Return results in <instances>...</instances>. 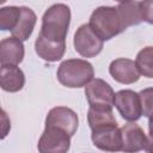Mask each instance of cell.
Wrapping results in <instances>:
<instances>
[{
	"instance_id": "e0dca14e",
	"label": "cell",
	"mask_w": 153,
	"mask_h": 153,
	"mask_svg": "<svg viewBox=\"0 0 153 153\" xmlns=\"http://www.w3.org/2000/svg\"><path fill=\"white\" fill-rule=\"evenodd\" d=\"M87 121L91 129L100 126H105V124L117 123L112 114V109L110 108H91L90 106L87 112Z\"/></svg>"
},
{
	"instance_id": "ac0fdd59",
	"label": "cell",
	"mask_w": 153,
	"mask_h": 153,
	"mask_svg": "<svg viewBox=\"0 0 153 153\" xmlns=\"http://www.w3.org/2000/svg\"><path fill=\"white\" fill-rule=\"evenodd\" d=\"M139 73L146 78H153V47H146L141 49L135 60Z\"/></svg>"
},
{
	"instance_id": "3957f363",
	"label": "cell",
	"mask_w": 153,
	"mask_h": 153,
	"mask_svg": "<svg viewBox=\"0 0 153 153\" xmlns=\"http://www.w3.org/2000/svg\"><path fill=\"white\" fill-rule=\"evenodd\" d=\"M57 80L61 85L69 88H79L86 86L94 75L93 66L81 59H69L63 62L57 68Z\"/></svg>"
},
{
	"instance_id": "7402d4cb",
	"label": "cell",
	"mask_w": 153,
	"mask_h": 153,
	"mask_svg": "<svg viewBox=\"0 0 153 153\" xmlns=\"http://www.w3.org/2000/svg\"><path fill=\"white\" fill-rule=\"evenodd\" d=\"M145 151L147 153H153V115L148 120V137L146 141Z\"/></svg>"
},
{
	"instance_id": "52a82bcc",
	"label": "cell",
	"mask_w": 153,
	"mask_h": 153,
	"mask_svg": "<svg viewBox=\"0 0 153 153\" xmlns=\"http://www.w3.org/2000/svg\"><path fill=\"white\" fill-rule=\"evenodd\" d=\"M115 92L103 79H92L85 86V96L91 108H110L115 105Z\"/></svg>"
},
{
	"instance_id": "2e32d148",
	"label": "cell",
	"mask_w": 153,
	"mask_h": 153,
	"mask_svg": "<svg viewBox=\"0 0 153 153\" xmlns=\"http://www.w3.org/2000/svg\"><path fill=\"white\" fill-rule=\"evenodd\" d=\"M118 14L126 26H133L140 24L142 19V13L140 10V1H126V2H118L116 6Z\"/></svg>"
},
{
	"instance_id": "9c48e42d",
	"label": "cell",
	"mask_w": 153,
	"mask_h": 153,
	"mask_svg": "<svg viewBox=\"0 0 153 153\" xmlns=\"http://www.w3.org/2000/svg\"><path fill=\"white\" fill-rule=\"evenodd\" d=\"M79 124L78 115L67 106H55L51 110H49L47 117H45V126L48 127H56L66 133L72 137Z\"/></svg>"
},
{
	"instance_id": "277c9868",
	"label": "cell",
	"mask_w": 153,
	"mask_h": 153,
	"mask_svg": "<svg viewBox=\"0 0 153 153\" xmlns=\"http://www.w3.org/2000/svg\"><path fill=\"white\" fill-rule=\"evenodd\" d=\"M71 147V136L56 127L45 126L37 148L39 153H67Z\"/></svg>"
},
{
	"instance_id": "5b68a950",
	"label": "cell",
	"mask_w": 153,
	"mask_h": 153,
	"mask_svg": "<svg viewBox=\"0 0 153 153\" xmlns=\"http://www.w3.org/2000/svg\"><path fill=\"white\" fill-rule=\"evenodd\" d=\"M73 44L75 51L82 57H94L103 50L104 41L92 31L88 24H82L74 33Z\"/></svg>"
},
{
	"instance_id": "ffe728a7",
	"label": "cell",
	"mask_w": 153,
	"mask_h": 153,
	"mask_svg": "<svg viewBox=\"0 0 153 153\" xmlns=\"http://www.w3.org/2000/svg\"><path fill=\"white\" fill-rule=\"evenodd\" d=\"M141 99L142 115L146 117H151L153 115V87H147L140 91L139 93Z\"/></svg>"
},
{
	"instance_id": "8992f818",
	"label": "cell",
	"mask_w": 153,
	"mask_h": 153,
	"mask_svg": "<svg viewBox=\"0 0 153 153\" xmlns=\"http://www.w3.org/2000/svg\"><path fill=\"white\" fill-rule=\"evenodd\" d=\"M91 131L92 142L97 148L111 153L122 151V133L117 123L100 126L91 129Z\"/></svg>"
},
{
	"instance_id": "5bb4252c",
	"label": "cell",
	"mask_w": 153,
	"mask_h": 153,
	"mask_svg": "<svg viewBox=\"0 0 153 153\" xmlns=\"http://www.w3.org/2000/svg\"><path fill=\"white\" fill-rule=\"evenodd\" d=\"M25 75L17 66H1L0 86L7 92H18L24 87Z\"/></svg>"
},
{
	"instance_id": "4fadbf2b",
	"label": "cell",
	"mask_w": 153,
	"mask_h": 153,
	"mask_svg": "<svg viewBox=\"0 0 153 153\" xmlns=\"http://www.w3.org/2000/svg\"><path fill=\"white\" fill-rule=\"evenodd\" d=\"M35 50L41 59L48 62H56L61 60L65 55L66 42H51L45 39L42 35H38L35 41Z\"/></svg>"
},
{
	"instance_id": "8fae6325",
	"label": "cell",
	"mask_w": 153,
	"mask_h": 153,
	"mask_svg": "<svg viewBox=\"0 0 153 153\" xmlns=\"http://www.w3.org/2000/svg\"><path fill=\"white\" fill-rule=\"evenodd\" d=\"M109 73L116 80L121 84H134L139 80L140 73L136 68V65L130 59L120 57L114 60L109 66Z\"/></svg>"
},
{
	"instance_id": "30bf717a",
	"label": "cell",
	"mask_w": 153,
	"mask_h": 153,
	"mask_svg": "<svg viewBox=\"0 0 153 153\" xmlns=\"http://www.w3.org/2000/svg\"><path fill=\"white\" fill-rule=\"evenodd\" d=\"M122 133V151L124 153H137L145 149L147 136L142 128L134 123H127L121 128Z\"/></svg>"
},
{
	"instance_id": "9a60e30c",
	"label": "cell",
	"mask_w": 153,
	"mask_h": 153,
	"mask_svg": "<svg viewBox=\"0 0 153 153\" xmlns=\"http://www.w3.org/2000/svg\"><path fill=\"white\" fill-rule=\"evenodd\" d=\"M36 22H37V17L35 12L30 7L20 6V17H19V20L16 27L11 31L12 37L20 39L22 42L29 39V37L31 36L35 29Z\"/></svg>"
},
{
	"instance_id": "d6986e66",
	"label": "cell",
	"mask_w": 153,
	"mask_h": 153,
	"mask_svg": "<svg viewBox=\"0 0 153 153\" xmlns=\"http://www.w3.org/2000/svg\"><path fill=\"white\" fill-rule=\"evenodd\" d=\"M20 17V7L18 6H7L0 10V29L2 31H12Z\"/></svg>"
},
{
	"instance_id": "6da1fadb",
	"label": "cell",
	"mask_w": 153,
	"mask_h": 153,
	"mask_svg": "<svg viewBox=\"0 0 153 153\" xmlns=\"http://www.w3.org/2000/svg\"><path fill=\"white\" fill-rule=\"evenodd\" d=\"M71 22V8L66 4L51 5L42 17L41 32L45 39L51 42H65Z\"/></svg>"
},
{
	"instance_id": "ba28073f",
	"label": "cell",
	"mask_w": 153,
	"mask_h": 153,
	"mask_svg": "<svg viewBox=\"0 0 153 153\" xmlns=\"http://www.w3.org/2000/svg\"><path fill=\"white\" fill-rule=\"evenodd\" d=\"M115 106L122 118L128 122H135L142 116L140 96L131 90L118 91L115 94Z\"/></svg>"
},
{
	"instance_id": "7a4b0ae2",
	"label": "cell",
	"mask_w": 153,
	"mask_h": 153,
	"mask_svg": "<svg viewBox=\"0 0 153 153\" xmlns=\"http://www.w3.org/2000/svg\"><path fill=\"white\" fill-rule=\"evenodd\" d=\"M88 25L102 41H109L126 30L116 6L97 7L90 17Z\"/></svg>"
},
{
	"instance_id": "44dd1931",
	"label": "cell",
	"mask_w": 153,
	"mask_h": 153,
	"mask_svg": "<svg viewBox=\"0 0 153 153\" xmlns=\"http://www.w3.org/2000/svg\"><path fill=\"white\" fill-rule=\"evenodd\" d=\"M140 10L142 13V19L153 25V0L140 1Z\"/></svg>"
},
{
	"instance_id": "7c38bea8",
	"label": "cell",
	"mask_w": 153,
	"mask_h": 153,
	"mask_svg": "<svg viewBox=\"0 0 153 153\" xmlns=\"http://www.w3.org/2000/svg\"><path fill=\"white\" fill-rule=\"evenodd\" d=\"M24 44L16 37H7L0 42L1 66H17L24 59Z\"/></svg>"
}]
</instances>
